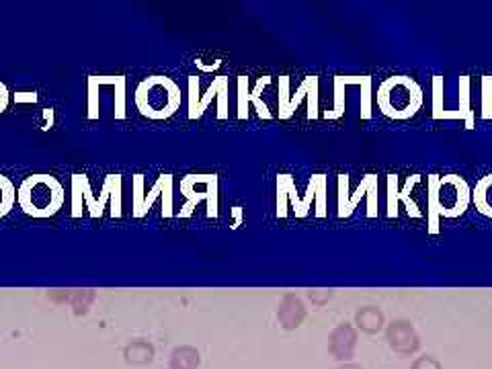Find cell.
Returning a JSON list of instances; mask_svg holds the SVG:
<instances>
[{
    "label": "cell",
    "mask_w": 492,
    "mask_h": 369,
    "mask_svg": "<svg viewBox=\"0 0 492 369\" xmlns=\"http://www.w3.org/2000/svg\"><path fill=\"white\" fill-rule=\"evenodd\" d=\"M15 101H17V103H35V101H38V95H35V93H17V95H15Z\"/></svg>",
    "instance_id": "cell-38"
},
{
    "label": "cell",
    "mask_w": 492,
    "mask_h": 369,
    "mask_svg": "<svg viewBox=\"0 0 492 369\" xmlns=\"http://www.w3.org/2000/svg\"><path fill=\"white\" fill-rule=\"evenodd\" d=\"M347 203H349V177L341 175L339 177V218H344Z\"/></svg>",
    "instance_id": "cell-35"
},
{
    "label": "cell",
    "mask_w": 492,
    "mask_h": 369,
    "mask_svg": "<svg viewBox=\"0 0 492 369\" xmlns=\"http://www.w3.org/2000/svg\"><path fill=\"white\" fill-rule=\"evenodd\" d=\"M439 175H431L427 183V223L431 234L439 232Z\"/></svg>",
    "instance_id": "cell-11"
},
{
    "label": "cell",
    "mask_w": 492,
    "mask_h": 369,
    "mask_svg": "<svg viewBox=\"0 0 492 369\" xmlns=\"http://www.w3.org/2000/svg\"><path fill=\"white\" fill-rule=\"evenodd\" d=\"M388 340H390L394 351L404 353V355L417 351L418 347L417 334H415L413 327L408 322H394L388 331Z\"/></svg>",
    "instance_id": "cell-10"
},
{
    "label": "cell",
    "mask_w": 492,
    "mask_h": 369,
    "mask_svg": "<svg viewBox=\"0 0 492 369\" xmlns=\"http://www.w3.org/2000/svg\"><path fill=\"white\" fill-rule=\"evenodd\" d=\"M353 347H355V332L351 331L349 327H341L339 331H335L331 349H333V353L337 355V359H347V357H351Z\"/></svg>",
    "instance_id": "cell-14"
},
{
    "label": "cell",
    "mask_w": 492,
    "mask_h": 369,
    "mask_svg": "<svg viewBox=\"0 0 492 369\" xmlns=\"http://www.w3.org/2000/svg\"><path fill=\"white\" fill-rule=\"evenodd\" d=\"M107 199H111V216L121 218V175H109L103 181V189L99 199H95L93 207L88 210L90 218H101L105 212V203Z\"/></svg>",
    "instance_id": "cell-7"
},
{
    "label": "cell",
    "mask_w": 492,
    "mask_h": 369,
    "mask_svg": "<svg viewBox=\"0 0 492 369\" xmlns=\"http://www.w3.org/2000/svg\"><path fill=\"white\" fill-rule=\"evenodd\" d=\"M66 193L62 183L51 175H31L25 177L17 189V203L23 214L45 220L56 216L64 205Z\"/></svg>",
    "instance_id": "cell-1"
},
{
    "label": "cell",
    "mask_w": 492,
    "mask_h": 369,
    "mask_svg": "<svg viewBox=\"0 0 492 369\" xmlns=\"http://www.w3.org/2000/svg\"><path fill=\"white\" fill-rule=\"evenodd\" d=\"M472 201V191L468 183L457 177V175H447L441 177L439 181V216L455 220L463 216L470 207Z\"/></svg>",
    "instance_id": "cell-5"
},
{
    "label": "cell",
    "mask_w": 492,
    "mask_h": 369,
    "mask_svg": "<svg viewBox=\"0 0 492 369\" xmlns=\"http://www.w3.org/2000/svg\"><path fill=\"white\" fill-rule=\"evenodd\" d=\"M344 113V82H342V76L335 78V105L333 109L326 111L324 117L326 119H339Z\"/></svg>",
    "instance_id": "cell-23"
},
{
    "label": "cell",
    "mask_w": 492,
    "mask_h": 369,
    "mask_svg": "<svg viewBox=\"0 0 492 369\" xmlns=\"http://www.w3.org/2000/svg\"><path fill=\"white\" fill-rule=\"evenodd\" d=\"M152 347L146 343H134L125 349V357L129 363H146L152 359Z\"/></svg>",
    "instance_id": "cell-21"
},
{
    "label": "cell",
    "mask_w": 492,
    "mask_h": 369,
    "mask_svg": "<svg viewBox=\"0 0 492 369\" xmlns=\"http://www.w3.org/2000/svg\"><path fill=\"white\" fill-rule=\"evenodd\" d=\"M269 82H271V78H269V76H263V78L257 80L255 88L251 91V103H255V109H257V113H259L263 119H271V117H273L271 111H269V107H267V103L263 101V97H261L263 88H265Z\"/></svg>",
    "instance_id": "cell-20"
},
{
    "label": "cell",
    "mask_w": 492,
    "mask_h": 369,
    "mask_svg": "<svg viewBox=\"0 0 492 369\" xmlns=\"http://www.w3.org/2000/svg\"><path fill=\"white\" fill-rule=\"evenodd\" d=\"M443 78H433V119H441L443 113Z\"/></svg>",
    "instance_id": "cell-29"
},
{
    "label": "cell",
    "mask_w": 492,
    "mask_h": 369,
    "mask_svg": "<svg viewBox=\"0 0 492 369\" xmlns=\"http://www.w3.org/2000/svg\"><path fill=\"white\" fill-rule=\"evenodd\" d=\"M378 177H376V175H367V177L359 183L357 191L353 193V197H349V203H347V210H344V218H349V216L355 212L357 203H359L361 197H365V195H367V216H370V218H378Z\"/></svg>",
    "instance_id": "cell-8"
},
{
    "label": "cell",
    "mask_w": 492,
    "mask_h": 369,
    "mask_svg": "<svg viewBox=\"0 0 492 369\" xmlns=\"http://www.w3.org/2000/svg\"><path fill=\"white\" fill-rule=\"evenodd\" d=\"M339 369H361L359 366H353V363H349V366H342V368H339Z\"/></svg>",
    "instance_id": "cell-39"
},
{
    "label": "cell",
    "mask_w": 492,
    "mask_h": 369,
    "mask_svg": "<svg viewBox=\"0 0 492 369\" xmlns=\"http://www.w3.org/2000/svg\"><path fill=\"white\" fill-rule=\"evenodd\" d=\"M381 322H383V318H381V314H379L378 310L367 308V310H363V312L357 314V324H359L363 331L367 332L379 331V329H381Z\"/></svg>",
    "instance_id": "cell-22"
},
{
    "label": "cell",
    "mask_w": 492,
    "mask_h": 369,
    "mask_svg": "<svg viewBox=\"0 0 492 369\" xmlns=\"http://www.w3.org/2000/svg\"><path fill=\"white\" fill-rule=\"evenodd\" d=\"M17 203V189L13 181L4 175H0V218L10 214V210Z\"/></svg>",
    "instance_id": "cell-16"
},
{
    "label": "cell",
    "mask_w": 492,
    "mask_h": 369,
    "mask_svg": "<svg viewBox=\"0 0 492 369\" xmlns=\"http://www.w3.org/2000/svg\"><path fill=\"white\" fill-rule=\"evenodd\" d=\"M181 193L187 199L185 205L179 212L181 218H189L201 201L207 203V218L218 216L220 199H218V177L216 175H189V177H185L181 181Z\"/></svg>",
    "instance_id": "cell-4"
},
{
    "label": "cell",
    "mask_w": 492,
    "mask_h": 369,
    "mask_svg": "<svg viewBox=\"0 0 492 369\" xmlns=\"http://www.w3.org/2000/svg\"><path fill=\"white\" fill-rule=\"evenodd\" d=\"M316 218H326V177L318 175V189H316Z\"/></svg>",
    "instance_id": "cell-31"
},
{
    "label": "cell",
    "mask_w": 492,
    "mask_h": 369,
    "mask_svg": "<svg viewBox=\"0 0 492 369\" xmlns=\"http://www.w3.org/2000/svg\"><path fill=\"white\" fill-rule=\"evenodd\" d=\"M491 119H492V107H491Z\"/></svg>",
    "instance_id": "cell-40"
},
{
    "label": "cell",
    "mask_w": 492,
    "mask_h": 369,
    "mask_svg": "<svg viewBox=\"0 0 492 369\" xmlns=\"http://www.w3.org/2000/svg\"><path fill=\"white\" fill-rule=\"evenodd\" d=\"M199 101H201V95H199V78H197V76H189V119H193Z\"/></svg>",
    "instance_id": "cell-33"
},
{
    "label": "cell",
    "mask_w": 492,
    "mask_h": 369,
    "mask_svg": "<svg viewBox=\"0 0 492 369\" xmlns=\"http://www.w3.org/2000/svg\"><path fill=\"white\" fill-rule=\"evenodd\" d=\"M82 216V189H80V181L78 175L72 177V218H80Z\"/></svg>",
    "instance_id": "cell-34"
},
{
    "label": "cell",
    "mask_w": 492,
    "mask_h": 369,
    "mask_svg": "<svg viewBox=\"0 0 492 369\" xmlns=\"http://www.w3.org/2000/svg\"><path fill=\"white\" fill-rule=\"evenodd\" d=\"M413 369H441V368H439V363H437L433 357H422V359H418L417 363H415V368Z\"/></svg>",
    "instance_id": "cell-37"
},
{
    "label": "cell",
    "mask_w": 492,
    "mask_h": 369,
    "mask_svg": "<svg viewBox=\"0 0 492 369\" xmlns=\"http://www.w3.org/2000/svg\"><path fill=\"white\" fill-rule=\"evenodd\" d=\"M134 103L144 117L162 121L181 109V88L168 76H148L136 86Z\"/></svg>",
    "instance_id": "cell-2"
},
{
    "label": "cell",
    "mask_w": 492,
    "mask_h": 369,
    "mask_svg": "<svg viewBox=\"0 0 492 369\" xmlns=\"http://www.w3.org/2000/svg\"><path fill=\"white\" fill-rule=\"evenodd\" d=\"M418 175H413V177H408L406 179V183H404V189L400 191V201L404 203V207H406V212H408V216L411 218H420L422 214H420V210H418V205H417V201L413 199V187L418 183Z\"/></svg>",
    "instance_id": "cell-19"
},
{
    "label": "cell",
    "mask_w": 492,
    "mask_h": 369,
    "mask_svg": "<svg viewBox=\"0 0 492 369\" xmlns=\"http://www.w3.org/2000/svg\"><path fill=\"white\" fill-rule=\"evenodd\" d=\"M398 201H400L398 177L390 175L388 177V218H396L398 216Z\"/></svg>",
    "instance_id": "cell-27"
},
{
    "label": "cell",
    "mask_w": 492,
    "mask_h": 369,
    "mask_svg": "<svg viewBox=\"0 0 492 369\" xmlns=\"http://www.w3.org/2000/svg\"><path fill=\"white\" fill-rule=\"evenodd\" d=\"M142 205H144V177L136 175L134 177V207H132L134 218H144L142 216Z\"/></svg>",
    "instance_id": "cell-28"
},
{
    "label": "cell",
    "mask_w": 492,
    "mask_h": 369,
    "mask_svg": "<svg viewBox=\"0 0 492 369\" xmlns=\"http://www.w3.org/2000/svg\"><path fill=\"white\" fill-rule=\"evenodd\" d=\"M289 78L281 76L279 78V119H289L292 111H289Z\"/></svg>",
    "instance_id": "cell-26"
},
{
    "label": "cell",
    "mask_w": 492,
    "mask_h": 369,
    "mask_svg": "<svg viewBox=\"0 0 492 369\" xmlns=\"http://www.w3.org/2000/svg\"><path fill=\"white\" fill-rule=\"evenodd\" d=\"M474 203L482 216L492 218V175L482 177L478 181L476 189H474Z\"/></svg>",
    "instance_id": "cell-13"
},
{
    "label": "cell",
    "mask_w": 492,
    "mask_h": 369,
    "mask_svg": "<svg viewBox=\"0 0 492 369\" xmlns=\"http://www.w3.org/2000/svg\"><path fill=\"white\" fill-rule=\"evenodd\" d=\"M303 99H308V117L310 119H318V111H320V103H318V76H308L303 78V82L300 84V88L296 91V95L292 97L289 103V111L294 115V111L300 107Z\"/></svg>",
    "instance_id": "cell-9"
},
{
    "label": "cell",
    "mask_w": 492,
    "mask_h": 369,
    "mask_svg": "<svg viewBox=\"0 0 492 369\" xmlns=\"http://www.w3.org/2000/svg\"><path fill=\"white\" fill-rule=\"evenodd\" d=\"M115 119H125V76H113Z\"/></svg>",
    "instance_id": "cell-25"
},
{
    "label": "cell",
    "mask_w": 492,
    "mask_h": 369,
    "mask_svg": "<svg viewBox=\"0 0 492 369\" xmlns=\"http://www.w3.org/2000/svg\"><path fill=\"white\" fill-rule=\"evenodd\" d=\"M199 366V353L191 347H181L175 349L173 359H170V369H195Z\"/></svg>",
    "instance_id": "cell-18"
},
{
    "label": "cell",
    "mask_w": 492,
    "mask_h": 369,
    "mask_svg": "<svg viewBox=\"0 0 492 369\" xmlns=\"http://www.w3.org/2000/svg\"><path fill=\"white\" fill-rule=\"evenodd\" d=\"M492 107V78L484 76L482 78V119H491Z\"/></svg>",
    "instance_id": "cell-32"
},
{
    "label": "cell",
    "mask_w": 492,
    "mask_h": 369,
    "mask_svg": "<svg viewBox=\"0 0 492 369\" xmlns=\"http://www.w3.org/2000/svg\"><path fill=\"white\" fill-rule=\"evenodd\" d=\"M316 189H318V175H314L312 181L308 183L305 197L302 199L298 195L294 177L279 175L277 177V216L279 218H287V203H292L294 212H296V218H305L310 207H312V199H316Z\"/></svg>",
    "instance_id": "cell-6"
},
{
    "label": "cell",
    "mask_w": 492,
    "mask_h": 369,
    "mask_svg": "<svg viewBox=\"0 0 492 369\" xmlns=\"http://www.w3.org/2000/svg\"><path fill=\"white\" fill-rule=\"evenodd\" d=\"M226 88H228V76H216V78H214V82L209 84L207 93L201 97V101H199V105H197V111H195L193 119H199V117L205 113V109L209 107L212 99H214V97H220V93H222V91H226Z\"/></svg>",
    "instance_id": "cell-15"
},
{
    "label": "cell",
    "mask_w": 492,
    "mask_h": 369,
    "mask_svg": "<svg viewBox=\"0 0 492 369\" xmlns=\"http://www.w3.org/2000/svg\"><path fill=\"white\" fill-rule=\"evenodd\" d=\"M378 107L386 117L411 119L422 107V88L408 76L386 78L378 88Z\"/></svg>",
    "instance_id": "cell-3"
},
{
    "label": "cell",
    "mask_w": 492,
    "mask_h": 369,
    "mask_svg": "<svg viewBox=\"0 0 492 369\" xmlns=\"http://www.w3.org/2000/svg\"><path fill=\"white\" fill-rule=\"evenodd\" d=\"M99 117V82L97 76L88 78V119Z\"/></svg>",
    "instance_id": "cell-30"
},
{
    "label": "cell",
    "mask_w": 492,
    "mask_h": 369,
    "mask_svg": "<svg viewBox=\"0 0 492 369\" xmlns=\"http://www.w3.org/2000/svg\"><path fill=\"white\" fill-rule=\"evenodd\" d=\"M248 105H251V88H248V78L240 76L238 78V119L248 117Z\"/></svg>",
    "instance_id": "cell-24"
},
{
    "label": "cell",
    "mask_w": 492,
    "mask_h": 369,
    "mask_svg": "<svg viewBox=\"0 0 492 369\" xmlns=\"http://www.w3.org/2000/svg\"><path fill=\"white\" fill-rule=\"evenodd\" d=\"M8 101H10V95H8V88H6V84L0 80V115L6 111V107H8Z\"/></svg>",
    "instance_id": "cell-36"
},
{
    "label": "cell",
    "mask_w": 492,
    "mask_h": 369,
    "mask_svg": "<svg viewBox=\"0 0 492 369\" xmlns=\"http://www.w3.org/2000/svg\"><path fill=\"white\" fill-rule=\"evenodd\" d=\"M459 113L463 115L466 129H474V113L470 111V76L459 78Z\"/></svg>",
    "instance_id": "cell-17"
},
{
    "label": "cell",
    "mask_w": 492,
    "mask_h": 369,
    "mask_svg": "<svg viewBox=\"0 0 492 369\" xmlns=\"http://www.w3.org/2000/svg\"><path fill=\"white\" fill-rule=\"evenodd\" d=\"M342 82L361 86V119H372V76H342Z\"/></svg>",
    "instance_id": "cell-12"
}]
</instances>
